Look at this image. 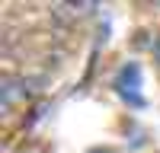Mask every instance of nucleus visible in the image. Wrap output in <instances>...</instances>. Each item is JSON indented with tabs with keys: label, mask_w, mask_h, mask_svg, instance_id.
I'll use <instances>...</instances> for the list:
<instances>
[{
	"label": "nucleus",
	"mask_w": 160,
	"mask_h": 153,
	"mask_svg": "<svg viewBox=\"0 0 160 153\" xmlns=\"http://www.w3.org/2000/svg\"><path fill=\"white\" fill-rule=\"evenodd\" d=\"M115 89H118V96H122L128 105H144V93H141V67L135 61L125 64L122 70H118L115 76Z\"/></svg>",
	"instance_id": "nucleus-1"
},
{
	"label": "nucleus",
	"mask_w": 160,
	"mask_h": 153,
	"mask_svg": "<svg viewBox=\"0 0 160 153\" xmlns=\"http://www.w3.org/2000/svg\"><path fill=\"white\" fill-rule=\"evenodd\" d=\"M90 153H115V150H106V147H99V150H90Z\"/></svg>",
	"instance_id": "nucleus-2"
}]
</instances>
